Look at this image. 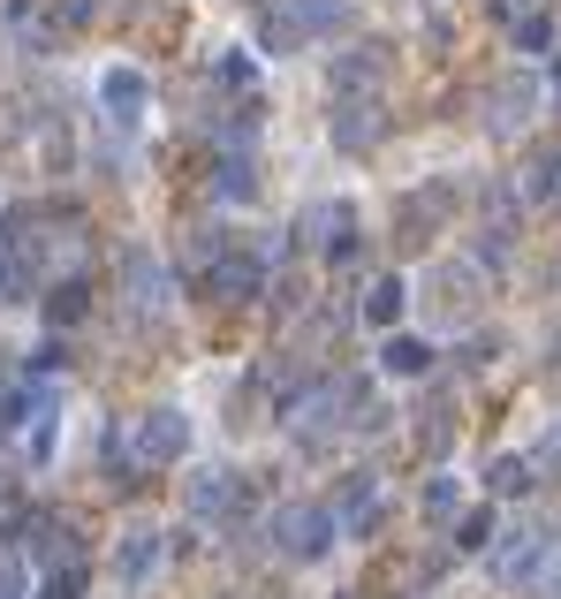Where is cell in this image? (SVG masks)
Instances as JSON below:
<instances>
[{"label": "cell", "mask_w": 561, "mask_h": 599, "mask_svg": "<svg viewBox=\"0 0 561 599\" xmlns=\"http://www.w3.org/2000/svg\"><path fill=\"white\" fill-rule=\"evenodd\" d=\"M273 539H281V555L311 561V555H327V539H334V516H327V509H281V516H273Z\"/></svg>", "instance_id": "6da1fadb"}, {"label": "cell", "mask_w": 561, "mask_h": 599, "mask_svg": "<svg viewBox=\"0 0 561 599\" xmlns=\"http://www.w3.org/2000/svg\"><path fill=\"white\" fill-rule=\"evenodd\" d=\"M182 440H190V426H182L174 410H152V418L137 426V456H144V463H174V456H182Z\"/></svg>", "instance_id": "7a4b0ae2"}, {"label": "cell", "mask_w": 561, "mask_h": 599, "mask_svg": "<svg viewBox=\"0 0 561 599\" xmlns=\"http://www.w3.org/2000/svg\"><path fill=\"white\" fill-rule=\"evenodd\" d=\"M380 84V46H364V53H342L334 61V91H364Z\"/></svg>", "instance_id": "3957f363"}, {"label": "cell", "mask_w": 561, "mask_h": 599, "mask_svg": "<svg viewBox=\"0 0 561 599\" xmlns=\"http://www.w3.org/2000/svg\"><path fill=\"white\" fill-rule=\"evenodd\" d=\"M190 509H198V516H228V509H236V478H228V471L198 478V486H190Z\"/></svg>", "instance_id": "277c9868"}, {"label": "cell", "mask_w": 561, "mask_h": 599, "mask_svg": "<svg viewBox=\"0 0 561 599\" xmlns=\"http://www.w3.org/2000/svg\"><path fill=\"white\" fill-rule=\"evenodd\" d=\"M130 281H137V311H160L168 303V273L152 258H130Z\"/></svg>", "instance_id": "5b68a950"}, {"label": "cell", "mask_w": 561, "mask_h": 599, "mask_svg": "<svg viewBox=\"0 0 561 599\" xmlns=\"http://www.w3.org/2000/svg\"><path fill=\"white\" fill-rule=\"evenodd\" d=\"M213 289H220V297H251V289H259V266H251V258H220Z\"/></svg>", "instance_id": "8992f818"}, {"label": "cell", "mask_w": 561, "mask_h": 599, "mask_svg": "<svg viewBox=\"0 0 561 599\" xmlns=\"http://www.w3.org/2000/svg\"><path fill=\"white\" fill-rule=\"evenodd\" d=\"M334 137H342L349 152H357V144H372V137H380V107H342V122H334Z\"/></svg>", "instance_id": "52a82bcc"}, {"label": "cell", "mask_w": 561, "mask_h": 599, "mask_svg": "<svg viewBox=\"0 0 561 599\" xmlns=\"http://www.w3.org/2000/svg\"><path fill=\"white\" fill-rule=\"evenodd\" d=\"M281 16H289V23H297L303 39H311V31H327V23H334V16H342V0H289V8H281Z\"/></svg>", "instance_id": "ba28073f"}, {"label": "cell", "mask_w": 561, "mask_h": 599, "mask_svg": "<svg viewBox=\"0 0 561 599\" xmlns=\"http://www.w3.org/2000/svg\"><path fill=\"white\" fill-rule=\"evenodd\" d=\"M531 122V84H501L493 91V129H517Z\"/></svg>", "instance_id": "9c48e42d"}, {"label": "cell", "mask_w": 561, "mask_h": 599, "mask_svg": "<svg viewBox=\"0 0 561 599\" xmlns=\"http://www.w3.org/2000/svg\"><path fill=\"white\" fill-rule=\"evenodd\" d=\"M99 91H107V107H122V114H137V107H144V77H137V69H114Z\"/></svg>", "instance_id": "30bf717a"}, {"label": "cell", "mask_w": 561, "mask_h": 599, "mask_svg": "<svg viewBox=\"0 0 561 599\" xmlns=\"http://www.w3.org/2000/svg\"><path fill=\"white\" fill-rule=\"evenodd\" d=\"M432 365V349L425 342H388V372H402V380H418Z\"/></svg>", "instance_id": "8fae6325"}, {"label": "cell", "mask_w": 561, "mask_h": 599, "mask_svg": "<svg viewBox=\"0 0 561 599\" xmlns=\"http://www.w3.org/2000/svg\"><path fill=\"white\" fill-rule=\"evenodd\" d=\"M152 561H160V539H152V531H130V547H122V577H144Z\"/></svg>", "instance_id": "7c38bea8"}, {"label": "cell", "mask_w": 561, "mask_h": 599, "mask_svg": "<svg viewBox=\"0 0 561 599\" xmlns=\"http://www.w3.org/2000/svg\"><path fill=\"white\" fill-rule=\"evenodd\" d=\"M394 311H402V281H380V289L364 297V319H372V327H388Z\"/></svg>", "instance_id": "4fadbf2b"}, {"label": "cell", "mask_w": 561, "mask_h": 599, "mask_svg": "<svg viewBox=\"0 0 561 599\" xmlns=\"http://www.w3.org/2000/svg\"><path fill=\"white\" fill-rule=\"evenodd\" d=\"M523 486H531V463L523 456H501L493 463V493H523Z\"/></svg>", "instance_id": "5bb4252c"}, {"label": "cell", "mask_w": 561, "mask_h": 599, "mask_svg": "<svg viewBox=\"0 0 561 599\" xmlns=\"http://www.w3.org/2000/svg\"><path fill=\"white\" fill-rule=\"evenodd\" d=\"M517 46H523V53H547V46H554V23H547V16H523V23H517Z\"/></svg>", "instance_id": "9a60e30c"}, {"label": "cell", "mask_w": 561, "mask_h": 599, "mask_svg": "<svg viewBox=\"0 0 561 599\" xmlns=\"http://www.w3.org/2000/svg\"><path fill=\"white\" fill-rule=\"evenodd\" d=\"M531 198H561V152H554V160H539V168H531Z\"/></svg>", "instance_id": "2e32d148"}, {"label": "cell", "mask_w": 561, "mask_h": 599, "mask_svg": "<svg viewBox=\"0 0 561 599\" xmlns=\"http://www.w3.org/2000/svg\"><path fill=\"white\" fill-rule=\"evenodd\" d=\"M46 311H53V319H77V311H84V289H77V281H69V289H53Z\"/></svg>", "instance_id": "e0dca14e"}, {"label": "cell", "mask_w": 561, "mask_h": 599, "mask_svg": "<svg viewBox=\"0 0 561 599\" xmlns=\"http://www.w3.org/2000/svg\"><path fill=\"white\" fill-rule=\"evenodd\" d=\"M77 585H84V577L69 569V577H53V585H46V599H77Z\"/></svg>", "instance_id": "ac0fdd59"}]
</instances>
